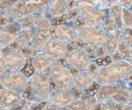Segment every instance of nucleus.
Masks as SVG:
<instances>
[{
  "mask_svg": "<svg viewBox=\"0 0 132 110\" xmlns=\"http://www.w3.org/2000/svg\"><path fill=\"white\" fill-rule=\"evenodd\" d=\"M107 11L109 16H111L115 20L116 25L118 27V30H122L124 28V23H123V11H122V6L120 4H115L107 8Z\"/></svg>",
  "mask_w": 132,
  "mask_h": 110,
  "instance_id": "nucleus-21",
  "label": "nucleus"
},
{
  "mask_svg": "<svg viewBox=\"0 0 132 110\" xmlns=\"http://www.w3.org/2000/svg\"><path fill=\"white\" fill-rule=\"evenodd\" d=\"M122 7H126V8H132V0H120L119 3Z\"/></svg>",
  "mask_w": 132,
  "mask_h": 110,
  "instance_id": "nucleus-25",
  "label": "nucleus"
},
{
  "mask_svg": "<svg viewBox=\"0 0 132 110\" xmlns=\"http://www.w3.org/2000/svg\"><path fill=\"white\" fill-rule=\"evenodd\" d=\"M51 80V84L55 88H67L72 89L74 87V76L70 68L57 63L56 61L50 65L47 71ZM53 89V90H54Z\"/></svg>",
  "mask_w": 132,
  "mask_h": 110,
  "instance_id": "nucleus-2",
  "label": "nucleus"
},
{
  "mask_svg": "<svg viewBox=\"0 0 132 110\" xmlns=\"http://www.w3.org/2000/svg\"><path fill=\"white\" fill-rule=\"evenodd\" d=\"M20 30H21V27L15 19H13L12 21L10 20L7 25L0 28V43L2 47L5 48L8 45H10L16 39Z\"/></svg>",
  "mask_w": 132,
  "mask_h": 110,
  "instance_id": "nucleus-12",
  "label": "nucleus"
},
{
  "mask_svg": "<svg viewBox=\"0 0 132 110\" xmlns=\"http://www.w3.org/2000/svg\"><path fill=\"white\" fill-rule=\"evenodd\" d=\"M128 84H129V86H130V87L132 88V79H131V80H129V82H128Z\"/></svg>",
  "mask_w": 132,
  "mask_h": 110,
  "instance_id": "nucleus-30",
  "label": "nucleus"
},
{
  "mask_svg": "<svg viewBox=\"0 0 132 110\" xmlns=\"http://www.w3.org/2000/svg\"><path fill=\"white\" fill-rule=\"evenodd\" d=\"M122 11H123L124 28H131L132 27V9L131 8L122 7Z\"/></svg>",
  "mask_w": 132,
  "mask_h": 110,
  "instance_id": "nucleus-23",
  "label": "nucleus"
},
{
  "mask_svg": "<svg viewBox=\"0 0 132 110\" xmlns=\"http://www.w3.org/2000/svg\"><path fill=\"white\" fill-rule=\"evenodd\" d=\"M94 79L100 85H114L129 82L132 79V64L129 60L112 61L108 65L101 66Z\"/></svg>",
  "mask_w": 132,
  "mask_h": 110,
  "instance_id": "nucleus-1",
  "label": "nucleus"
},
{
  "mask_svg": "<svg viewBox=\"0 0 132 110\" xmlns=\"http://www.w3.org/2000/svg\"><path fill=\"white\" fill-rule=\"evenodd\" d=\"M73 76H74V87L79 89V90H86L87 88H89L94 82L95 79L92 75H89L85 69L82 70H79V69H76V68H73V67H70Z\"/></svg>",
  "mask_w": 132,
  "mask_h": 110,
  "instance_id": "nucleus-16",
  "label": "nucleus"
},
{
  "mask_svg": "<svg viewBox=\"0 0 132 110\" xmlns=\"http://www.w3.org/2000/svg\"><path fill=\"white\" fill-rule=\"evenodd\" d=\"M122 39H123V38H122ZM124 40H125V41H126V42H127V43L130 45V47L132 48V37H129V38H127V39H124Z\"/></svg>",
  "mask_w": 132,
  "mask_h": 110,
  "instance_id": "nucleus-28",
  "label": "nucleus"
},
{
  "mask_svg": "<svg viewBox=\"0 0 132 110\" xmlns=\"http://www.w3.org/2000/svg\"><path fill=\"white\" fill-rule=\"evenodd\" d=\"M132 58V48L130 45L121 37L118 48L115 52L111 55L112 61H119V60H130Z\"/></svg>",
  "mask_w": 132,
  "mask_h": 110,
  "instance_id": "nucleus-18",
  "label": "nucleus"
},
{
  "mask_svg": "<svg viewBox=\"0 0 132 110\" xmlns=\"http://www.w3.org/2000/svg\"><path fill=\"white\" fill-rule=\"evenodd\" d=\"M77 8L79 14L82 16L85 25L96 28H103L106 8H102L99 5L88 3H78Z\"/></svg>",
  "mask_w": 132,
  "mask_h": 110,
  "instance_id": "nucleus-3",
  "label": "nucleus"
},
{
  "mask_svg": "<svg viewBox=\"0 0 132 110\" xmlns=\"http://www.w3.org/2000/svg\"><path fill=\"white\" fill-rule=\"evenodd\" d=\"M30 79L20 69H5L0 75V83L6 88L21 93Z\"/></svg>",
  "mask_w": 132,
  "mask_h": 110,
  "instance_id": "nucleus-5",
  "label": "nucleus"
},
{
  "mask_svg": "<svg viewBox=\"0 0 132 110\" xmlns=\"http://www.w3.org/2000/svg\"><path fill=\"white\" fill-rule=\"evenodd\" d=\"M28 58L18 50L10 48H3L0 55V65L5 69H21L26 64Z\"/></svg>",
  "mask_w": 132,
  "mask_h": 110,
  "instance_id": "nucleus-7",
  "label": "nucleus"
},
{
  "mask_svg": "<svg viewBox=\"0 0 132 110\" xmlns=\"http://www.w3.org/2000/svg\"><path fill=\"white\" fill-rule=\"evenodd\" d=\"M77 29L79 33V38L87 45L102 46L105 44L108 37V33L103 28H96V27L84 25Z\"/></svg>",
  "mask_w": 132,
  "mask_h": 110,
  "instance_id": "nucleus-6",
  "label": "nucleus"
},
{
  "mask_svg": "<svg viewBox=\"0 0 132 110\" xmlns=\"http://www.w3.org/2000/svg\"><path fill=\"white\" fill-rule=\"evenodd\" d=\"M78 2L76 0H55L51 5H49L45 13L49 17H59L65 14L66 12L77 6Z\"/></svg>",
  "mask_w": 132,
  "mask_h": 110,
  "instance_id": "nucleus-14",
  "label": "nucleus"
},
{
  "mask_svg": "<svg viewBox=\"0 0 132 110\" xmlns=\"http://www.w3.org/2000/svg\"><path fill=\"white\" fill-rule=\"evenodd\" d=\"M0 108H2V107H1V105H0Z\"/></svg>",
  "mask_w": 132,
  "mask_h": 110,
  "instance_id": "nucleus-31",
  "label": "nucleus"
},
{
  "mask_svg": "<svg viewBox=\"0 0 132 110\" xmlns=\"http://www.w3.org/2000/svg\"><path fill=\"white\" fill-rule=\"evenodd\" d=\"M123 84V83H122ZM122 84H114V85H101L99 91L97 93V98L101 103L105 102L106 100L111 99L114 95L117 93V91L120 89Z\"/></svg>",
  "mask_w": 132,
  "mask_h": 110,
  "instance_id": "nucleus-19",
  "label": "nucleus"
},
{
  "mask_svg": "<svg viewBox=\"0 0 132 110\" xmlns=\"http://www.w3.org/2000/svg\"><path fill=\"white\" fill-rule=\"evenodd\" d=\"M31 59H32V63L36 71H41V72H47L50 65L56 61L55 58L50 56L49 54L45 53L44 51L36 53Z\"/></svg>",
  "mask_w": 132,
  "mask_h": 110,
  "instance_id": "nucleus-17",
  "label": "nucleus"
},
{
  "mask_svg": "<svg viewBox=\"0 0 132 110\" xmlns=\"http://www.w3.org/2000/svg\"><path fill=\"white\" fill-rule=\"evenodd\" d=\"M53 36L66 43H74L76 40L79 39L78 29L72 24H62L58 26H53Z\"/></svg>",
  "mask_w": 132,
  "mask_h": 110,
  "instance_id": "nucleus-10",
  "label": "nucleus"
},
{
  "mask_svg": "<svg viewBox=\"0 0 132 110\" xmlns=\"http://www.w3.org/2000/svg\"><path fill=\"white\" fill-rule=\"evenodd\" d=\"M29 83L33 88L37 102L45 101L49 99V96L53 90L51 80L47 72L36 71L33 76L30 78Z\"/></svg>",
  "mask_w": 132,
  "mask_h": 110,
  "instance_id": "nucleus-4",
  "label": "nucleus"
},
{
  "mask_svg": "<svg viewBox=\"0 0 132 110\" xmlns=\"http://www.w3.org/2000/svg\"><path fill=\"white\" fill-rule=\"evenodd\" d=\"M44 13V12H43ZM41 13H36V14H28L22 17H19L15 20L18 21V24L20 25L21 29H33L37 23V19Z\"/></svg>",
  "mask_w": 132,
  "mask_h": 110,
  "instance_id": "nucleus-22",
  "label": "nucleus"
},
{
  "mask_svg": "<svg viewBox=\"0 0 132 110\" xmlns=\"http://www.w3.org/2000/svg\"><path fill=\"white\" fill-rule=\"evenodd\" d=\"M20 70H21V72H22V74H24L29 79H30L34 74L36 72V69H35V67H34L33 63H32V59H31V58H28V60H27L26 64L23 65V67H22Z\"/></svg>",
  "mask_w": 132,
  "mask_h": 110,
  "instance_id": "nucleus-24",
  "label": "nucleus"
},
{
  "mask_svg": "<svg viewBox=\"0 0 132 110\" xmlns=\"http://www.w3.org/2000/svg\"><path fill=\"white\" fill-rule=\"evenodd\" d=\"M43 51L49 54L53 58H55L56 60L62 59L66 57L68 54V43H66L56 37H52L48 41V43L46 44Z\"/></svg>",
  "mask_w": 132,
  "mask_h": 110,
  "instance_id": "nucleus-11",
  "label": "nucleus"
},
{
  "mask_svg": "<svg viewBox=\"0 0 132 110\" xmlns=\"http://www.w3.org/2000/svg\"><path fill=\"white\" fill-rule=\"evenodd\" d=\"M131 9H132V8H131Z\"/></svg>",
  "mask_w": 132,
  "mask_h": 110,
  "instance_id": "nucleus-32",
  "label": "nucleus"
},
{
  "mask_svg": "<svg viewBox=\"0 0 132 110\" xmlns=\"http://www.w3.org/2000/svg\"><path fill=\"white\" fill-rule=\"evenodd\" d=\"M2 51H3V47H2V45H1V43H0V55L2 54Z\"/></svg>",
  "mask_w": 132,
  "mask_h": 110,
  "instance_id": "nucleus-29",
  "label": "nucleus"
},
{
  "mask_svg": "<svg viewBox=\"0 0 132 110\" xmlns=\"http://www.w3.org/2000/svg\"><path fill=\"white\" fill-rule=\"evenodd\" d=\"M53 37V28L51 29H36L34 28V37L31 42V46L38 52H42L46 44Z\"/></svg>",
  "mask_w": 132,
  "mask_h": 110,
  "instance_id": "nucleus-15",
  "label": "nucleus"
},
{
  "mask_svg": "<svg viewBox=\"0 0 132 110\" xmlns=\"http://www.w3.org/2000/svg\"><path fill=\"white\" fill-rule=\"evenodd\" d=\"M24 103L21 93L10 90L0 83V105L3 108H16Z\"/></svg>",
  "mask_w": 132,
  "mask_h": 110,
  "instance_id": "nucleus-9",
  "label": "nucleus"
},
{
  "mask_svg": "<svg viewBox=\"0 0 132 110\" xmlns=\"http://www.w3.org/2000/svg\"><path fill=\"white\" fill-rule=\"evenodd\" d=\"M120 40H121V30L108 33V37H107V40H106L104 46L110 56L117 50Z\"/></svg>",
  "mask_w": 132,
  "mask_h": 110,
  "instance_id": "nucleus-20",
  "label": "nucleus"
},
{
  "mask_svg": "<svg viewBox=\"0 0 132 110\" xmlns=\"http://www.w3.org/2000/svg\"><path fill=\"white\" fill-rule=\"evenodd\" d=\"M120 3V0H105V8H108L112 5H115V4H119Z\"/></svg>",
  "mask_w": 132,
  "mask_h": 110,
  "instance_id": "nucleus-26",
  "label": "nucleus"
},
{
  "mask_svg": "<svg viewBox=\"0 0 132 110\" xmlns=\"http://www.w3.org/2000/svg\"><path fill=\"white\" fill-rule=\"evenodd\" d=\"M74 99L71 89L67 88H55L52 90L49 96V100L51 103L56 105L58 108H65L68 104Z\"/></svg>",
  "mask_w": 132,
  "mask_h": 110,
  "instance_id": "nucleus-13",
  "label": "nucleus"
},
{
  "mask_svg": "<svg viewBox=\"0 0 132 110\" xmlns=\"http://www.w3.org/2000/svg\"><path fill=\"white\" fill-rule=\"evenodd\" d=\"M78 3H88V4H96L98 5L97 0H76Z\"/></svg>",
  "mask_w": 132,
  "mask_h": 110,
  "instance_id": "nucleus-27",
  "label": "nucleus"
},
{
  "mask_svg": "<svg viewBox=\"0 0 132 110\" xmlns=\"http://www.w3.org/2000/svg\"><path fill=\"white\" fill-rule=\"evenodd\" d=\"M66 61L70 67L82 70L86 69V67L94 61V59L83 49L75 48L67 54Z\"/></svg>",
  "mask_w": 132,
  "mask_h": 110,
  "instance_id": "nucleus-8",
  "label": "nucleus"
}]
</instances>
